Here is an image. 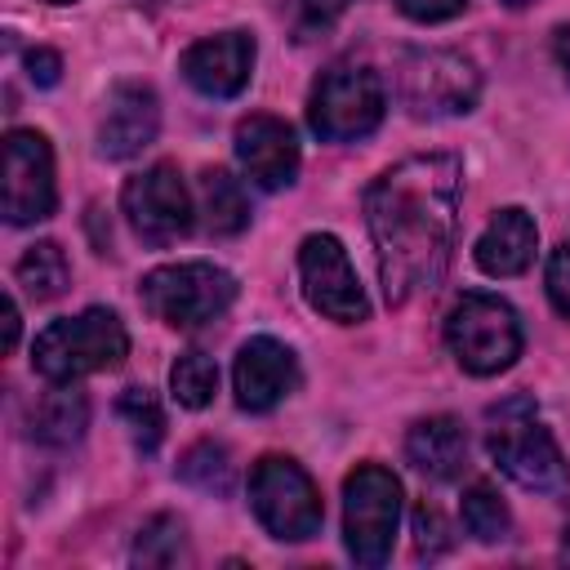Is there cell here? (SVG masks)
<instances>
[{
  "label": "cell",
  "mask_w": 570,
  "mask_h": 570,
  "mask_svg": "<svg viewBox=\"0 0 570 570\" xmlns=\"http://www.w3.org/2000/svg\"><path fill=\"white\" fill-rule=\"evenodd\" d=\"M503 4H530V0H503Z\"/></svg>",
  "instance_id": "34"
},
{
  "label": "cell",
  "mask_w": 570,
  "mask_h": 570,
  "mask_svg": "<svg viewBox=\"0 0 570 570\" xmlns=\"http://www.w3.org/2000/svg\"><path fill=\"white\" fill-rule=\"evenodd\" d=\"M445 343L468 374L490 379L521 356V321L494 294H463L445 316Z\"/></svg>",
  "instance_id": "6"
},
{
  "label": "cell",
  "mask_w": 570,
  "mask_h": 570,
  "mask_svg": "<svg viewBox=\"0 0 570 570\" xmlns=\"http://www.w3.org/2000/svg\"><path fill=\"white\" fill-rule=\"evenodd\" d=\"M249 508L272 539L303 543L321 530V494L289 454H263L249 472Z\"/></svg>",
  "instance_id": "8"
},
{
  "label": "cell",
  "mask_w": 570,
  "mask_h": 570,
  "mask_svg": "<svg viewBox=\"0 0 570 570\" xmlns=\"http://www.w3.org/2000/svg\"><path fill=\"white\" fill-rule=\"evenodd\" d=\"M236 160L263 191H281L298 174V138L276 116H245L236 125Z\"/></svg>",
  "instance_id": "15"
},
{
  "label": "cell",
  "mask_w": 570,
  "mask_h": 570,
  "mask_svg": "<svg viewBox=\"0 0 570 570\" xmlns=\"http://www.w3.org/2000/svg\"><path fill=\"white\" fill-rule=\"evenodd\" d=\"M347 4L352 0H298V36H312V31L334 27L347 13Z\"/></svg>",
  "instance_id": "28"
},
{
  "label": "cell",
  "mask_w": 570,
  "mask_h": 570,
  "mask_svg": "<svg viewBox=\"0 0 570 570\" xmlns=\"http://www.w3.org/2000/svg\"><path fill=\"white\" fill-rule=\"evenodd\" d=\"M120 205H125V218L129 227L147 240V245H169L178 236L191 232V191L178 174V165L169 160H156L151 169L134 174L120 191Z\"/></svg>",
  "instance_id": "12"
},
{
  "label": "cell",
  "mask_w": 570,
  "mask_h": 570,
  "mask_svg": "<svg viewBox=\"0 0 570 570\" xmlns=\"http://www.w3.org/2000/svg\"><path fill=\"white\" fill-rule=\"evenodd\" d=\"M89 428V401L76 383H53V392L40 396L36 414H31V432L36 441L62 450V445H76Z\"/></svg>",
  "instance_id": "19"
},
{
  "label": "cell",
  "mask_w": 570,
  "mask_h": 570,
  "mask_svg": "<svg viewBox=\"0 0 570 570\" xmlns=\"http://www.w3.org/2000/svg\"><path fill=\"white\" fill-rule=\"evenodd\" d=\"M463 525L476 543H499L512 530V512L485 481H476V485L463 490Z\"/></svg>",
  "instance_id": "24"
},
{
  "label": "cell",
  "mask_w": 570,
  "mask_h": 570,
  "mask_svg": "<svg viewBox=\"0 0 570 570\" xmlns=\"http://www.w3.org/2000/svg\"><path fill=\"white\" fill-rule=\"evenodd\" d=\"M18 303L13 298H4V352H13V343H18Z\"/></svg>",
  "instance_id": "33"
},
{
  "label": "cell",
  "mask_w": 570,
  "mask_h": 570,
  "mask_svg": "<svg viewBox=\"0 0 570 570\" xmlns=\"http://www.w3.org/2000/svg\"><path fill=\"white\" fill-rule=\"evenodd\" d=\"M58 205V183H53V151L49 138L36 129H9L4 134V223L27 227L49 218Z\"/></svg>",
  "instance_id": "11"
},
{
  "label": "cell",
  "mask_w": 570,
  "mask_h": 570,
  "mask_svg": "<svg viewBox=\"0 0 570 570\" xmlns=\"http://www.w3.org/2000/svg\"><path fill=\"white\" fill-rule=\"evenodd\" d=\"M49 4H71V0H49Z\"/></svg>",
  "instance_id": "35"
},
{
  "label": "cell",
  "mask_w": 570,
  "mask_h": 570,
  "mask_svg": "<svg viewBox=\"0 0 570 570\" xmlns=\"http://www.w3.org/2000/svg\"><path fill=\"white\" fill-rule=\"evenodd\" d=\"M232 387H236V405L249 414H263L272 405H281L294 387H298V361L285 343L258 334L236 352V370H232Z\"/></svg>",
  "instance_id": "14"
},
{
  "label": "cell",
  "mask_w": 570,
  "mask_h": 570,
  "mask_svg": "<svg viewBox=\"0 0 570 570\" xmlns=\"http://www.w3.org/2000/svg\"><path fill=\"white\" fill-rule=\"evenodd\" d=\"M13 276H18V285L27 289V298L53 303V298L67 294V285H71V263H67V254H62L58 240H36V245L18 258Z\"/></svg>",
  "instance_id": "21"
},
{
  "label": "cell",
  "mask_w": 570,
  "mask_h": 570,
  "mask_svg": "<svg viewBox=\"0 0 570 570\" xmlns=\"http://www.w3.org/2000/svg\"><path fill=\"white\" fill-rule=\"evenodd\" d=\"M116 414H120L129 441H134L142 454H151V450L160 445V436H165V414H160V401H156L147 387H125L120 401H116Z\"/></svg>",
  "instance_id": "25"
},
{
  "label": "cell",
  "mask_w": 570,
  "mask_h": 570,
  "mask_svg": "<svg viewBox=\"0 0 570 570\" xmlns=\"http://www.w3.org/2000/svg\"><path fill=\"white\" fill-rule=\"evenodd\" d=\"M383 80L361 62H334L307 102V125L325 142H352L379 129L383 120Z\"/></svg>",
  "instance_id": "9"
},
{
  "label": "cell",
  "mask_w": 570,
  "mask_h": 570,
  "mask_svg": "<svg viewBox=\"0 0 570 570\" xmlns=\"http://www.w3.org/2000/svg\"><path fill=\"white\" fill-rule=\"evenodd\" d=\"M548 298L561 316H570V240L548 258Z\"/></svg>",
  "instance_id": "29"
},
{
  "label": "cell",
  "mask_w": 570,
  "mask_h": 570,
  "mask_svg": "<svg viewBox=\"0 0 570 570\" xmlns=\"http://www.w3.org/2000/svg\"><path fill=\"white\" fill-rule=\"evenodd\" d=\"M405 18H414V22H445V18H454V13H463V4L468 0H392Z\"/></svg>",
  "instance_id": "30"
},
{
  "label": "cell",
  "mask_w": 570,
  "mask_h": 570,
  "mask_svg": "<svg viewBox=\"0 0 570 570\" xmlns=\"http://www.w3.org/2000/svg\"><path fill=\"white\" fill-rule=\"evenodd\" d=\"M169 392L178 405L187 410H205L218 392V365L205 356V352H183L174 365H169Z\"/></svg>",
  "instance_id": "23"
},
{
  "label": "cell",
  "mask_w": 570,
  "mask_h": 570,
  "mask_svg": "<svg viewBox=\"0 0 570 570\" xmlns=\"http://www.w3.org/2000/svg\"><path fill=\"white\" fill-rule=\"evenodd\" d=\"M200 214H205L209 236H236L249 223V200H245L240 178H232L227 169H205L200 174Z\"/></svg>",
  "instance_id": "20"
},
{
  "label": "cell",
  "mask_w": 570,
  "mask_h": 570,
  "mask_svg": "<svg viewBox=\"0 0 570 570\" xmlns=\"http://www.w3.org/2000/svg\"><path fill=\"white\" fill-rule=\"evenodd\" d=\"M138 294L156 321H165L174 330H200L232 307L236 281H232V272L196 258V263H169V267L147 272Z\"/></svg>",
  "instance_id": "5"
},
{
  "label": "cell",
  "mask_w": 570,
  "mask_h": 570,
  "mask_svg": "<svg viewBox=\"0 0 570 570\" xmlns=\"http://www.w3.org/2000/svg\"><path fill=\"white\" fill-rule=\"evenodd\" d=\"M414 548H419V557H441L450 548V525L432 503L414 508Z\"/></svg>",
  "instance_id": "27"
},
{
  "label": "cell",
  "mask_w": 570,
  "mask_h": 570,
  "mask_svg": "<svg viewBox=\"0 0 570 570\" xmlns=\"http://www.w3.org/2000/svg\"><path fill=\"white\" fill-rule=\"evenodd\" d=\"M129 352V334L116 312L85 307L80 316H62L45 325L31 343V370L49 383H76L98 370H116Z\"/></svg>",
  "instance_id": "2"
},
{
  "label": "cell",
  "mask_w": 570,
  "mask_h": 570,
  "mask_svg": "<svg viewBox=\"0 0 570 570\" xmlns=\"http://www.w3.org/2000/svg\"><path fill=\"white\" fill-rule=\"evenodd\" d=\"M183 80L205 98H236L254 71V36L249 31H218L196 40L183 53Z\"/></svg>",
  "instance_id": "13"
},
{
  "label": "cell",
  "mask_w": 570,
  "mask_h": 570,
  "mask_svg": "<svg viewBox=\"0 0 570 570\" xmlns=\"http://www.w3.org/2000/svg\"><path fill=\"white\" fill-rule=\"evenodd\" d=\"M552 58H557V67H561L566 80H570V27H557V36H552Z\"/></svg>",
  "instance_id": "32"
},
{
  "label": "cell",
  "mask_w": 570,
  "mask_h": 570,
  "mask_svg": "<svg viewBox=\"0 0 570 570\" xmlns=\"http://www.w3.org/2000/svg\"><path fill=\"white\" fill-rule=\"evenodd\" d=\"M401 521V481L379 468L361 463L343 481V543L356 566H383L392 557Z\"/></svg>",
  "instance_id": "7"
},
{
  "label": "cell",
  "mask_w": 570,
  "mask_h": 570,
  "mask_svg": "<svg viewBox=\"0 0 570 570\" xmlns=\"http://www.w3.org/2000/svg\"><path fill=\"white\" fill-rule=\"evenodd\" d=\"M298 276H303V294L307 303L325 316V321H338V325H356L370 316V298L352 272V258L347 249L338 245V236L330 232H312L303 245H298Z\"/></svg>",
  "instance_id": "10"
},
{
  "label": "cell",
  "mask_w": 570,
  "mask_h": 570,
  "mask_svg": "<svg viewBox=\"0 0 570 570\" xmlns=\"http://www.w3.org/2000/svg\"><path fill=\"white\" fill-rule=\"evenodd\" d=\"M27 76H31V85L49 89V85H58V76H62V58H58L53 49H31V53H27Z\"/></svg>",
  "instance_id": "31"
},
{
  "label": "cell",
  "mask_w": 570,
  "mask_h": 570,
  "mask_svg": "<svg viewBox=\"0 0 570 570\" xmlns=\"http://www.w3.org/2000/svg\"><path fill=\"white\" fill-rule=\"evenodd\" d=\"M396 98L414 120L463 116L481 98V71L454 49H410L396 62Z\"/></svg>",
  "instance_id": "4"
},
{
  "label": "cell",
  "mask_w": 570,
  "mask_h": 570,
  "mask_svg": "<svg viewBox=\"0 0 570 570\" xmlns=\"http://www.w3.org/2000/svg\"><path fill=\"white\" fill-rule=\"evenodd\" d=\"M405 454L410 463L432 476V481H454L463 468H468V432L459 419L450 414H432V419H419L405 436Z\"/></svg>",
  "instance_id": "18"
},
{
  "label": "cell",
  "mask_w": 570,
  "mask_h": 570,
  "mask_svg": "<svg viewBox=\"0 0 570 570\" xmlns=\"http://www.w3.org/2000/svg\"><path fill=\"white\" fill-rule=\"evenodd\" d=\"M178 476L205 494H227L232 481H236V468H232V454L227 445L218 441H196L183 459H178Z\"/></svg>",
  "instance_id": "22"
},
{
  "label": "cell",
  "mask_w": 570,
  "mask_h": 570,
  "mask_svg": "<svg viewBox=\"0 0 570 570\" xmlns=\"http://www.w3.org/2000/svg\"><path fill=\"white\" fill-rule=\"evenodd\" d=\"M183 557H187V548H183V521L169 517V512L151 517L138 530V539H134V561L138 566H174Z\"/></svg>",
  "instance_id": "26"
},
{
  "label": "cell",
  "mask_w": 570,
  "mask_h": 570,
  "mask_svg": "<svg viewBox=\"0 0 570 570\" xmlns=\"http://www.w3.org/2000/svg\"><path fill=\"white\" fill-rule=\"evenodd\" d=\"M490 459L499 463L503 476H512L521 490L534 494H561L570 485L566 459L552 441V432L534 419L530 401H508L499 410H490Z\"/></svg>",
  "instance_id": "3"
},
{
  "label": "cell",
  "mask_w": 570,
  "mask_h": 570,
  "mask_svg": "<svg viewBox=\"0 0 570 570\" xmlns=\"http://www.w3.org/2000/svg\"><path fill=\"white\" fill-rule=\"evenodd\" d=\"M534 245H539V232H534V218L521 209V205H508L490 218V227L481 232L476 240V267L485 276H521L534 258Z\"/></svg>",
  "instance_id": "17"
},
{
  "label": "cell",
  "mask_w": 570,
  "mask_h": 570,
  "mask_svg": "<svg viewBox=\"0 0 570 570\" xmlns=\"http://www.w3.org/2000/svg\"><path fill=\"white\" fill-rule=\"evenodd\" d=\"M463 165L450 151L405 156L365 191V223L379 254V281L392 307L432 294L459 245Z\"/></svg>",
  "instance_id": "1"
},
{
  "label": "cell",
  "mask_w": 570,
  "mask_h": 570,
  "mask_svg": "<svg viewBox=\"0 0 570 570\" xmlns=\"http://www.w3.org/2000/svg\"><path fill=\"white\" fill-rule=\"evenodd\" d=\"M156 129H160L156 94L138 80H120L107 94V111H102V125H98V151L107 160H129V156H138L142 147L156 142Z\"/></svg>",
  "instance_id": "16"
}]
</instances>
